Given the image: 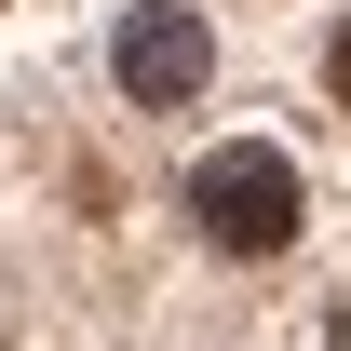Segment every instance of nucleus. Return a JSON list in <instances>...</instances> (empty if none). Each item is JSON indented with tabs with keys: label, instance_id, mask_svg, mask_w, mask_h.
Listing matches in <instances>:
<instances>
[{
	"label": "nucleus",
	"instance_id": "nucleus-1",
	"mask_svg": "<svg viewBox=\"0 0 351 351\" xmlns=\"http://www.w3.org/2000/svg\"><path fill=\"white\" fill-rule=\"evenodd\" d=\"M189 217H203V243H217V257H284L311 203H298V162L243 135V149H217V162L189 176Z\"/></svg>",
	"mask_w": 351,
	"mask_h": 351
},
{
	"label": "nucleus",
	"instance_id": "nucleus-2",
	"mask_svg": "<svg viewBox=\"0 0 351 351\" xmlns=\"http://www.w3.org/2000/svg\"><path fill=\"white\" fill-rule=\"evenodd\" d=\"M108 68H122L135 108H189V95L217 82V41H203V14H189V0H135L122 41H108Z\"/></svg>",
	"mask_w": 351,
	"mask_h": 351
},
{
	"label": "nucleus",
	"instance_id": "nucleus-3",
	"mask_svg": "<svg viewBox=\"0 0 351 351\" xmlns=\"http://www.w3.org/2000/svg\"><path fill=\"white\" fill-rule=\"evenodd\" d=\"M324 82H338V108H351V27H338V41H324Z\"/></svg>",
	"mask_w": 351,
	"mask_h": 351
}]
</instances>
